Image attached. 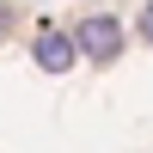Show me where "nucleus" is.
<instances>
[{
	"label": "nucleus",
	"instance_id": "f257e3e1",
	"mask_svg": "<svg viewBox=\"0 0 153 153\" xmlns=\"http://www.w3.org/2000/svg\"><path fill=\"white\" fill-rule=\"evenodd\" d=\"M74 49H80L86 61H117L123 55V25L110 19V12H86L80 31H74Z\"/></svg>",
	"mask_w": 153,
	"mask_h": 153
},
{
	"label": "nucleus",
	"instance_id": "f03ea898",
	"mask_svg": "<svg viewBox=\"0 0 153 153\" xmlns=\"http://www.w3.org/2000/svg\"><path fill=\"white\" fill-rule=\"evenodd\" d=\"M31 55H37V68H43V74H68L74 61H80V49H74V37H68V31L43 25V31H37V43H31Z\"/></svg>",
	"mask_w": 153,
	"mask_h": 153
},
{
	"label": "nucleus",
	"instance_id": "7ed1b4c3",
	"mask_svg": "<svg viewBox=\"0 0 153 153\" xmlns=\"http://www.w3.org/2000/svg\"><path fill=\"white\" fill-rule=\"evenodd\" d=\"M141 37H147V43H153V0H147V6H141Z\"/></svg>",
	"mask_w": 153,
	"mask_h": 153
},
{
	"label": "nucleus",
	"instance_id": "20e7f679",
	"mask_svg": "<svg viewBox=\"0 0 153 153\" xmlns=\"http://www.w3.org/2000/svg\"><path fill=\"white\" fill-rule=\"evenodd\" d=\"M0 37H12V6L0 0Z\"/></svg>",
	"mask_w": 153,
	"mask_h": 153
}]
</instances>
